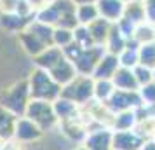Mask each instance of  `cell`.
<instances>
[{
	"label": "cell",
	"mask_w": 155,
	"mask_h": 150,
	"mask_svg": "<svg viewBox=\"0 0 155 150\" xmlns=\"http://www.w3.org/2000/svg\"><path fill=\"white\" fill-rule=\"evenodd\" d=\"M28 86L31 100H44L52 103L61 96V86L51 77L49 72L40 70V68H35L31 72L28 79Z\"/></svg>",
	"instance_id": "cell-1"
},
{
	"label": "cell",
	"mask_w": 155,
	"mask_h": 150,
	"mask_svg": "<svg viewBox=\"0 0 155 150\" xmlns=\"http://www.w3.org/2000/svg\"><path fill=\"white\" fill-rule=\"evenodd\" d=\"M30 100L31 98H30L28 79L18 80L12 86H9L5 91H2V94H0V107L7 108L9 112L21 117V115H25V110L28 107Z\"/></svg>",
	"instance_id": "cell-2"
},
{
	"label": "cell",
	"mask_w": 155,
	"mask_h": 150,
	"mask_svg": "<svg viewBox=\"0 0 155 150\" xmlns=\"http://www.w3.org/2000/svg\"><path fill=\"white\" fill-rule=\"evenodd\" d=\"M61 98L77 103L78 107L94 100V79L91 75H77L75 79L61 87Z\"/></svg>",
	"instance_id": "cell-3"
},
{
	"label": "cell",
	"mask_w": 155,
	"mask_h": 150,
	"mask_svg": "<svg viewBox=\"0 0 155 150\" xmlns=\"http://www.w3.org/2000/svg\"><path fill=\"white\" fill-rule=\"evenodd\" d=\"M25 117L33 121L44 133L54 129L59 124L56 114H54L52 103L51 101H44V100H30L28 107L25 110Z\"/></svg>",
	"instance_id": "cell-4"
},
{
	"label": "cell",
	"mask_w": 155,
	"mask_h": 150,
	"mask_svg": "<svg viewBox=\"0 0 155 150\" xmlns=\"http://www.w3.org/2000/svg\"><path fill=\"white\" fill-rule=\"evenodd\" d=\"M106 51L103 45H92L87 49H82V52L75 58V61H71L78 75H92V72L96 68L98 61Z\"/></svg>",
	"instance_id": "cell-5"
},
{
	"label": "cell",
	"mask_w": 155,
	"mask_h": 150,
	"mask_svg": "<svg viewBox=\"0 0 155 150\" xmlns=\"http://www.w3.org/2000/svg\"><path fill=\"white\" fill-rule=\"evenodd\" d=\"M105 105L112 110L113 114H119V112L138 108L141 105V98L138 91H120V89H115Z\"/></svg>",
	"instance_id": "cell-6"
},
{
	"label": "cell",
	"mask_w": 155,
	"mask_h": 150,
	"mask_svg": "<svg viewBox=\"0 0 155 150\" xmlns=\"http://www.w3.org/2000/svg\"><path fill=\"white\" fill-rule=\"evenodd\" d=\"M42 135H44V131L33 121H30L28 117H25V115L18 117L16 128H14V138L18 142H21L23 145H28V143H33L37 140H40Z\"/></svg>",
	"instance_id": "cell-7"
},
{
	"label": "cell",
	"mask_w": 155,
	"mask_h": 150,
	"mask_svg": "<svg viewBox=\"0 0 155 150\" xmlns=\"http://www.w3.org/2000/svg\"><path fill=\"white\" fill-rule=\"evenodd\" d=\"M147 142L136 129L129 131H113L112 150H140L141 145Z\"/></svg>",
	"instance_id": "cell-8"
},
{
	"label": "cell",
	"mask_w": 155,
	"mask_h": 150,
	"mask_svg": "<svg viewBox=\"0 0 155 150\" xmlns=\"http://www.w3.org/2000/svg\"><path fill=\"white\" fill-rule=\"evenodd\" d=\"M112 136L113 131L110 128L89 129L82 145L87 150H112Z\"/></svg>",
	"instance_id": "cell-9"
},
{
	"label": "cell",
	"mask_w": 155,
	"mask_h": 150,
	"mask_svg": "<svg viewBox=\"0 0 155 150\" xmlns=\"http://www.w3.org/2000/svg\"><path fill=\"white\" fill-rule=\"evenodd\" d=\"M119 56L117 54H112V52H105L103 56H101V59L98 61V65H96V68H94V72H92V79L98 80V79H112L113 73L119 70Z\"/></svg>",
	"instance_id": "cell-10"
},
{
	"label": "cell",
	"mask_w": 155,
	"mask_h": 150,
	"mask_svg": "<svg viewBox=\"0 0 155 150\" xmlns=\"http://www.w3.org/2000/svg\"><path fill=\"white\" fill-rule=\"evenodd\" d=\"M124 5L126 4L122 0H96L99 18H103L110 23H117L119 19H122Z\"/></svg>",
	"instance_id": "cell-11"
},
{
	"label": "cell",
	"mask_w": 155,
	"mask_h": 150,
	"mask_svg": "<svg viewBox=\"0 0 155 150\" xmlns=\"http://www.w3.org/2000/svg\"><path fill=\"white\" fill-rule=\"evenodd\" d=\"M49 75L63 87V86H66L68 82H71L78 73H77V70H75V66H73V63H71L70 59L63 58L61 61H58V63L49 70Z\"/></svg>",
	"instance_id": "cell-12"
},
{
	"label": "cell",
	"mask_w": 155,
	"mask_h": 150,
	"mask_svg": "<svg viewBox=\"0 0 155 150\" xmlns=\"http://www.w3.org/2000/svg\"><path fill=\"white\" fill-rule=\"evenodd\" d=\"M63 58H64V54H63V51L59 49V47L49 45V47H45L40 54H37V56L33 58V63H35L37 68L49 72L51 68H52L58 61H61Z\"/></svg>",
	"instance_id": "cell-13"
},
{
	"label": "cell",
	"mask_w": 155,
	"mask_h": 150,
	"mask_svg": "<svg viewBox=\"0 0 155 150\" xmlns=\"http://www.w3.org/2000/svg\"><path fill=\"white\" fill-rule=\"evenodd\" d=\"M113 87L115 89H120V91H138L140 86L134 79V73L131 68H124V66H119V70L113 73L112 77Z\"/></svg>",
	"instance_id": "cell-14"
},
{
	"label": "cell",
	"mask_w": 155,
	"mask_h": 150,
	"mask_svg": "<svg viewBox=\"0 0 155 150\" xmlns=\"http://www.w3.org/2000/svg\"><path fill=\"white\" fill-rule=\"evenodd\" d=\"M52 107H54V114H56L59 122L75 119V117L80 114V107H78L77 103L66 100V98H61V96H59L58 100L52 101Z\"/></svg>",
	"instance_id": "cell-15"
},
{
	"label": "cell",
	"mask_w": 155,
	"mask_h": 150,
	"mask_svg": "<svg viewBox=\"0 0 155 150\" xmlns=\"http://www.w3.org/2000/svg\"><path fill=\"white\" fill-rule=\"evenodd\" d=\"M18 115H14L12 112H9L7 108L0 107V140L7 142L14 138V128Z\"/></svg>",
	"instance_id": "cell-16"
},
{
	"label": "cell",
	"mask_w": 155,
	"mask_h": 150,
	"mask_svg": "<svg viewBox=\"0 0 155 150\" xmlns=\"http://www.w3.org/2000/svg\"><path fill=\"white\" fill-rule=\"evenodd\" d=\"M112 25L113 23L106 21L103 18H98L96 21H92L91 25H87V30H89V33H91L92 40H94L96 45H105L106 38H108V33L112 30Z\"/></svg>",
	"instance_id": "cell-17"
},
{
	"label": "cell",
	"mask_w": 155,
	"mask_h": 150,
	"mask_svg": "<svg viewBox=\"0 0 155 150\" xmlns=\"http://www.w3.org/2000/svg\"><path fill=\"white\" fill-rule=\"evenodd\" d=\"M19 44H21L23 51H25L26 54H30V56H33V58H35L37 54H40V52L45 49V45H44L31 32H28L26 28L23 30V32H19Z\"/></svg>",
	"instance_id": "cell-18"
},
{
	"label": "cell",
	"mask_w": 155,
	"mask_h": 150,
	"mask_svg": "<svg viewBox=\"0 0 155 150\" xmlns=\"http://www.w3.org/2000/svg\"><path fill=\"white\" fill-rule=\"evenodd\" d=\"M138 124V117L134 110H126V112H119L113 115L112 122V131H129L134 129Z\"/></svg>",
	"instance_id": "cell-19"
},
{
	"label": "cell",
	"mask_w": 155,
	"mask_h": 150,
	"mask_svg": "<svg viewBox=\"0 0 155 150\" xmlns=\"http://www.w3.org/2000/svg\"><path fill=\"white\" fill-rule=\"evenodd\" d=\"M126 45H127L126 37L120 33L119 28H117V25L113 23L112 30H110V33H108V38H106L105 45H103L105 51H106V52H112V54H120V52L124 51Z\"/></svg>",
	"instance_id": "cell-20"
},
{
	"label": "cell",
	"mask_w": 155,
	"mask_h": 150,
	"mask_svg": "<svg viewBox=\"0 0 155 150\" xmlns=\"http://www.w3.org/2000/svg\"><path fill=\"white\" fill-rule=\"evenodd\" d=\"M31 21L30 18H23L19 14H0V26L5 32H23Z\"/></svg>",
	"instance_id": "cell-21"
},
{
	"label": "cell",
	"mask_w": 155,
	"mask_h": 150,
	"mask_svg": "<svg viewBox=\"0 0 155 150\" xmlns=\"http://www.w3.org/2000/svg\"><path fill=\"white\" fill-rule=\"evenodd\" d=\"M119 56V63L120 66H124V68H131L133 70L136 65H140V56H138V44L133 42V40H129L127 45L124 47V51L117 54Z\"/></svg>",
	"instance_id": "cell-22"
},
{
	"label": "cell",
	"mask_w": 155,
	"mask_h": 150,
	"mask_svg": "<svg viewBox=\"0 0 155 150\" xmlns=\"http://www.w3.org/2000/svg\"><path fill=\"white\" fill-rule=\"evenodd\" d=\"M133 42H136L138 45L141 44H150V42H155V25L152 23H141V25H136L134 28V33H133Z\"/></svg>",
	"instance_id": "cell-23"
},
{
	"label": "cell",
	"mask_w": 155,
	"mask_h": 150,
	"mask_svg": "<svg viewBox=\"0 0 155 150\" xmlns=\"http://www.w3.org/2000/svg\"><path fill=\"white\" fill-rule=\"evenodd\" d=\"M75 16H77L78 25H91L92 21H96L99 18L98 7L96 4H82V5H77L75 7Z\"/></svg>",
	"instance_id": "cell-24"
},
{
	"label": "cell",
	"mask_w": 155,
	"mask_h": 150,
	"mask_svg": "<svg viewBox=\"0 0 155 150\" xmlns=\"http://www.w3.org/2000/svg\"><path fill=\"white\" fill-rule=\"evenodd\" d=\"M124 19L134 23V25H141L145 23V7H143V2H131L124 5Z\"/></svg>",
	"instance_id": "cell-25"
},
{
	"label": "cell",
	"mask_w": 155,
	"mask_h": 150,
	"mask_svg": "<svg viewBox=\"0 0 155 150\" xmlns=\"http://www.w3.org/2000/svg\"><path fill=\"white\" fill-rule=\"evenodd\" d=\"M115 87H113L112 79H98L94 80V100L106 103L108 98L113 94Z\"/></svg>",
	"instance_id": "cell-26"
},
{
	"label": "cell",
	"mask_w": 155,
	"mask_h": 150,
	"mask_svg": "<svg viewBox=\"0 0 155 150\" xmlns=\"http://www.w3.org/2000/svg\"><path fill=\"white\" fill-rule=\"evenodd\" d=\"M138 56H140V65L153 70L155 68V42L138 45Z\"/></svg>",
	"instance_id": "cell-27"
},
{
	"label": "cell",
	"mask_w": 155,
	"mask_h": 150,
	"mask_svg": "<svg viewBox=\"0 0 155 150\" xmlns=\"http://www.w3.org/2000/svg\"><path fill=\"white\" fill-rule=\"evenodd\" d=\"M71 42H73V30L59 28V26L54 28V32H52V45H56V47L63 51Z\"/></svg>",
	"instance_id": "cell-28"
},
{
	"label": "cell",
	"mask_w": 155,
	"mask_h": 150,
	"mask_svg": "<svg viewBox=\"0 0 155 150\" xmlns=\"http://www.w3.org/2000/svg\"><path fill=\"white\" fill-rule=\"evenodd\" d=\"M73 40H75V42H77L80 47H84V49H87V47H92V45H96L85 25H78L77 28L73 30Z\"/></svg>",
	"instance_id": "cell-29"
},
{
	"label": "cell",
	"mask_w": 155,
	"mask_h": 150,
	"mask_svg": "<svg viewBox=\"0 0 155 150\" xmlns=\"http://www.w3.org/2000/svg\"><path fill=\"white\" fill-rule=\"evenodd\" d=\"M133 73H134V79H136L140 87L153 82V70H150V68L143 66V65H136L133 68Z\"/></svg>",
	"instance_id": "cell-30"
},
{
	"label": "cell",
	"mask_w": 155,
	"mask_h": 150,
	"mask_svg": "<svg viewBox=\"0 0 155 150\" xmlns=\"http://www.w3.org/2000/svg\"><path fill=\"white\" fill-rule=\"evenodd\" d=\"M140 93V98H141V103L143 105H148V107H155V84L150 82L147 86H141L138 89Z\"/></svg>",
	"instance_id": "cell-31"
},
{
	"label": "cell",
	"mask_w": 155,
	"mask_h": 150,
	"mask_svg": "<svg viewBox=\"0 0 155 150\" xmlns=\"http://www.w3.org/2000/svg\"><path fill=\"white\" fill-rule=\"evenodd\" d=\"M19 7V0H0V12L2 14H16Z\"/></svg>",
	"instance_id": "cell-32"
},
{
	"label": "cell",
	"mask_w": 155,
	"mask_h": 150,
	"mask_svg": "<svg viewBox=\"0 0 155 150\" xmlns=\"http://www.w3.org/2000/svg\"><path fill=\"white\" fill-rule=\"evenodd\" d=\"M145 7V21L155 25V0H143Z\"/></svg>",
	"instance_id": "cell-33"
},
{
	"label": "cell",
	"mask_w": 155,
	"mask_h": 150,
	"mask_svg": "<svg viewBox=\"0 0 155 150\" xmlns=\"http://www.w3.org/2000/svg\"><path fill=\"white\" fill-rule=\"evenodd\" d=\"M140 150H155V140H147V142L141 145Z\"/></svg>",
	"instance_id": "cell-34"
},
{
	"label": "cell",
	"mask_w": 155,
	"mask_h": 150,
	"mask_svg": "<svg viewBox=\"0 0 155 150\" xmlns=\"http://www.w3.org/2000/svg\"><path fill=\"white\" fill-rule=\"evenodd\" d=\"M75 5H82V4H96V0H71Z\"/></svg>",
	"instance_id": "cell-35"
},
{
	"label": "cell",
	"mask_w": 155,
	"mask_h": 150,
	"mask_svg": "<svg viewBox=\"0 0 155 150\" xmlns=\"http://www.w3.org/2000/svg\"><path fill=\"white\" fill-rule=\"evenodd\" d=\"M124 4H131V2H143V0H122Z\"/></svg>",
	"instance_id": "cell-36"
},
{
	"label": "cell",
	"mask_w": 155,
	"mask_h": 150,
	"mask_svg": "<svg viewBox=\"0 0 155 150\" xmlns=\"http://www.w3.org/2000/svg\"><path fill=\"white\" fill-rule=\"evenodd\" d=\"M75 150H87V148H85L84 145H78V147H77V148H75Z\"/></svg>",
	"instance_id": "cell-37"
},
{
	"label": "cell",
	"mask_w": 155,
	"mask_h": 150,
	"mask_svg": "<svg viewBox=\"0 0 155 150\" xmlns=\"http://www.w3.org/2000/svg\"><path fill=\"white\" fill-rule=\"evenodd\" d=\"M153 84H155V68H153Z\"/></svg>",
	"instance_id": "cell-38"
}]
</instances>
